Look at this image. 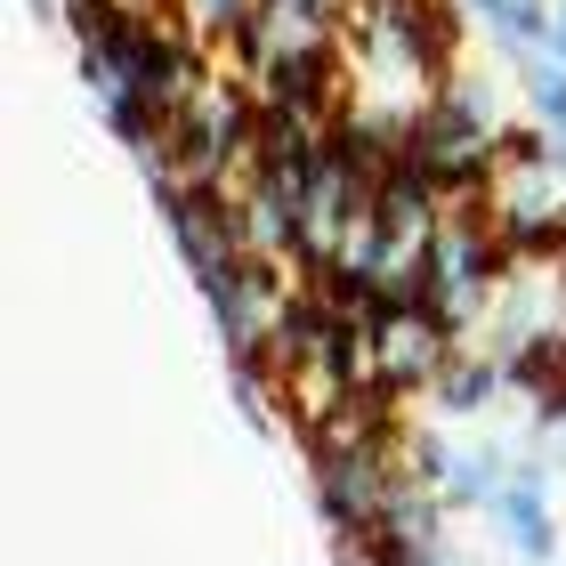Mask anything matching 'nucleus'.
I'll return each mask as SVG.
<instances>
[{"mask_svg":"<svg viewBox=\"0 0 566 566\" xmlns=\"http://www.w3.org/2000/svg\"><path fill=\"white\" fill-rule=\"evenodd\" d=\"M510 90H518V106L543 122V130H566V57L534 49V57L510 65Z\"/></svg>","mask_w":566,"mask_h":566,"instance_id":"nucleus-6","label":"nucleus"},{"mask_svg":"<svg viewBox=\"0 0 566 566\" xmlns=\"http://www.w3.org/2000/svg\"><path fill=\"white\" fill-rule=\"evenodd\" d=\"M461 9H470V24L485 33L502 73L534 57V49H551V24H558V0H461Z\"/></svg>","mask_w":566,"mask_h":566,"instance_id":"nucleus-4","label":"nucleus"},{"mask_svg":"<svg viewBox=\"0 0 566 566\" xmlns=\"http://www.w3.org/2000/svg\"><path fill=\"white\" fill-rule=\"evenodd\" d=\"M453 446H461V437H446V429H429V421H405V437H397V470L413 478V485H429V494H437V478H446V461H453Z\"/></svg>","mask_w":566,"mask_h":566,"instance_id":"nucleus-7","label":"nucleus"},{"mask_svg":"<svg viewBox=\"0 0 566 566\" xmlns=\"http://www.w3.org/2000/svg\"><path fill=\"white\" fill-rule=\"evenodd\" d=\"M558 470H551V453H543V437H526L518 446V461H510V485L494 494V534H502V551H510V566H558V551H566V526H558Z\"/></svg>","mask_w":566,"mask_h":566,"instance_id":"nucleus-1","label":"nucleus"},{"mask_svg":"<svg viewBox=\"0 0 566 566\" xmlns=\"http://www.w3.org/2000/svg\"><path fill=\"white\" fill-rule=\"evenodd\" d=\"M551 170L566 178V130H551Z\"/></svg>","mask_w":566,"mask_h":566,"instance_id":"nucleus-10","label":"nucleus"},{"mask_svg":"<svg viewBox=\"0 0 566 566\" xmlns=\"http://www.w3.org/2000/svg\"><path fill=\"white\" fill-rule=\"evenodd\" d=\"M510 461H518V446H502V437H478V446H453L446 478H437V502H446L453 518H485V510H494V494L510 485Z\"/></svg>","mask_w":566,"mask_h":566,"instance_id":"nucleus-3","label":"nucleus"},{"mask_svg":"<svg viewBox=\"0 0 566 566\" xmlns=\"http://www.w3.org/2000/svg\"><path fill=\"white\" fill-rule=\"evenodd\" d=\"M502 397H510L502 356H494V348H453V365L437 373V389H429V413H446V421H478V413H494Z\"/></svg>","mask_w":566,"mask_h":566,"instance_id":"nucleus-5","label":"nucleus"},{"mask_svg":"<svg viewBox=\"0 0 566 566\" xmlns=\"http://www.w3.org/2000/svg\"><path fill=\"white\" fill-rule=\"evenodd\" d=\"M251 9H260V0H178V17H187L195 33H211V41H219L235 17H251Z\"/></svg>","mask_w":566,"mask_h":566,"instance_id":"nucleus-8","label":"nucleus"},{"mask_svg":"<svg viewBox=\"0 0 566 566\" xmlns=\"http://www.w3.org/2000/svg\"><path fill=\"white\" fill-rule=\"evenodd\" d=\"M551 57H566V0H558V24H551Z\"/></svg>","mask_w":566,"mask_h":566,"instance_id":"nucleus-9","label":"nucleus"},{"mask_svg":"<svg viewBox=\"0 0 566 566\" xmlns=\"http://www.w3.org/2000/svg\"><path fill=\"white\" fill-rule=\"evenodd\" d=\"M446 526H453V510L437 502L429 485L397 478V494L373 510V526L356 534V543H332V558H340V566H437L453 551Z\"/></svg>","mask_w":566,"mask_h":566,"instance_id":"nucleus-2","label":"nucleus"},{"mask_svg":"<svg viewBox=\"0 0 566 566\" xmlns=\"http://www.w3.org/2000/svg\"><path fill=\"white\" fill-rule=\"evenodd\" d=\"M558 292H566V260H558Z\"/></svg>","mask_w":566,"mask_h":566,"instance_id":"nucleus-11","label":"nucleus"}]
</instances>
